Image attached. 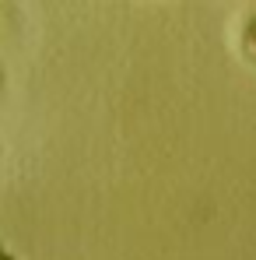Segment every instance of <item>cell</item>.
<instances>
[{
    "label": "cell",
    "mask_w": 256,
    "mask_h": 260,
    "mask_svg": "<svg viewBox=\"0 0 256 260\" xmlns=\"http://www.w3.org/2000/svg\"><path fill=\"white\" fill-rule=\"evenodd\" d=\"M249 39H253V46H256V21H253V28H249Z\"/></svg>",
    "instance_id": "cell-1"
}]
</instances>
